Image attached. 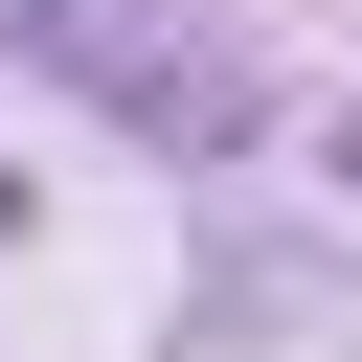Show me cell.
I'll list each match as a JSON object with an SVG mask.
<instances>
[{"instance_id": "obj_1", "label": "cell", "mask_w": 362, "mask_h": 362, "mask_svg": "<svg viewBox=\"0 0 362 362\" xmlns=\"http://www.w3.org/2000/svg\"><path fill=\"white\" fill-rule=\"evenodd\" d=\"M0 45L23 68H68L113 136H158V158H226L249 113H272V68L204 23V0H0Z\"/></svg>"}, {"instance_id": "obj_2", "label": "cell", "mask_w": 362, "mask_h": 362, "mask_svg": "<svg viewBox=\"0 0 362 362\" xmlns=\"http://www.w3.org/2000/svg\"><path fill=\"white\" fill-rule=\"evenodd\" d=\"M0 226H23V181H0Z\"/></svg>"}]
</instances>
